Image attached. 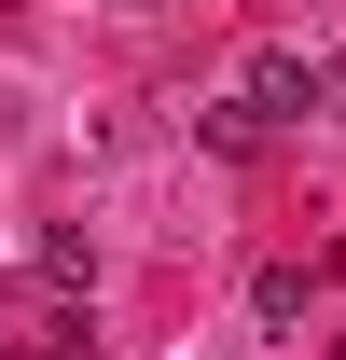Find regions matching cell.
<instances>
[{
	"label": "cell",
	"mask_w": 346,
	"mask_h": 360,
	"mask_svg": "<svg viewBox=\"0 0 346 360\" xmlns=\"http://www.w3.org/2000/svg\"><path fill=\"white\" fill-rule=\"evenodd\" d=\"M42 277H56V291H97V250H84L70 222H56V236H42Z\"/></svg>",
	"instance_id": "2"
},
{
	"label": "cell",
	"mask_w": 346,
	"mask_h": 360,
	"mask_svg": "<svg viewBox=\"0 0 346 360\" xmlns=\"http://www.w3.org/2000/svg\"><path fill=\"white\" fill-rule=\"evenodd\" d=\"M125 14H153V0H125Z\"/></svg>",
	"instance_id": "3"
},
{
	"label": "cell",
	"mask_w": 346,
	"mask_h": 360,
	"mask_svg": "<svg viewBox=\"0 0 346 360\" xmlns=\"http://www.w3.org/2000/svg\"><path fill=\"white\" fill-rule=\"evenodd\" d=\"M250 111H263V125H305V111H333V84H319V56L263 42V56H250Z\"/></svg>",
	"instance_id": "1"
}]
</instances>
